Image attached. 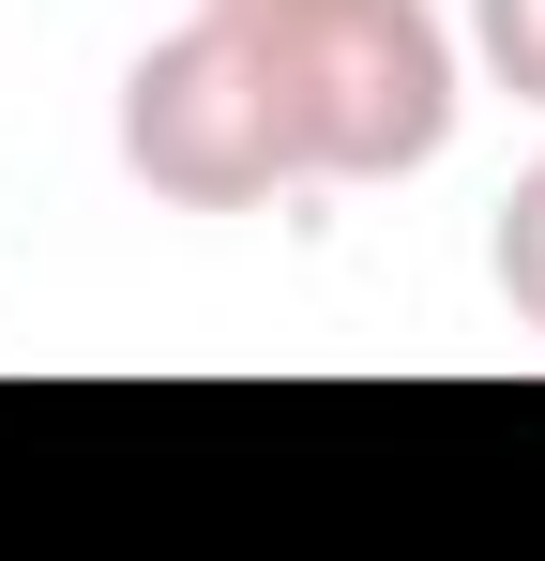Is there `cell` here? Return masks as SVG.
<instances>
[{
    "label": "cell",
    "mask_w": 545,
    "mask_h": 561,
    "mask_svg": "<svg viewBox=\"0 0 545 561\" xmlns=\"http://www.w3.org/2000/svg\"><path fill=\"white\" fill-rule=\"evenodd\" d=\"M288 137H303V183H409L454 137V31L425 0H334V15H288L258 31Z\"/></svg>",
    "instance_id": "6da1fadb"
},
{
    "label": "cell",
    "mask_w": 545,
    "mask_h": 561,
    "mask_svg": "<svg viewBox=\"0 0 545 561\" xmlns=\"http://www.w3.org/2000/svg\"><path fill=\"white\" fill-rule=\"evenodd\" d=\"M121 168L167 213H258V197L303 183V137H288V92H272L258 31L182 15L167 46H137V77H121Z\"/></svg>",
    "instance_id": "7a4b0ae2"
},
{
    "label": "cell",
    "mask_w": 545,
    "mask_h": 561,
    "mask_svg": "<svg viewBox=\"0 0 545 561\" xmlns=\"http://www.w3.org/2000/svg\"><path fill=\"white\" fill-rule=\"evenodd\" d=\"M469 61L515 106H545V0H469Z\"/></svg>",
    "instance_id": "3957f363"
},
{
    "label": "cell",
    "mask_w": 545,
    "mask_h": 561,
    "mask_svg": "<svg viewBox=\"0 0 545 561\" xmlns=\"http://www.w3.org/2000/svg\"><path fill=\"white\" fill-rule=\"evenodd\" d=\"M485 259H500V304L545 334V168H515V197H500V243H485Z\"/></svg>",
    "instance_id": "277c9868"
},
{
    "label": "cell",
    "mask_w": 545,
    "mask_h": 561,
    "mask_svg": "<svg viewBox=\"0 0 545 561\" xmlns=\"http://www.w3.org/2000/svg\"><path fill=\"white\" fill-rule=\"evenodd\" d=\"M197 15H228V31H288V15H334V0H197Z\"/></svg>",
    "instance_id": "5b68a950"
}]
</instances>
